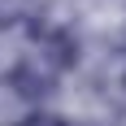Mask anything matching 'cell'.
<instances>
[{
	"instance_id": "6da1fadb",
	"label": "cell",
	"mask_w": 126,
	"mask_h": 126,
	"mask_svg": "<svg viewBox=\"0 0 126 126\" xmlns=\"http://www.w3.org/2000/svg\"><path fill=\"white\" fill-rule=\"evenodd\" d=\"M13 126H70V122H65L61 113H44V109H31V113H26V117H17Z\"/></svg>"
}]
</instances>
